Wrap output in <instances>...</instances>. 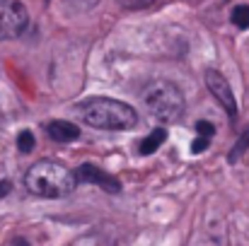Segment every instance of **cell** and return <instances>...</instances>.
I'll return each mask as SVG.
<instances>
[{"label": "cell", "instance_id": "2", "mask_svg": "<svg viewBox=\"0 0 249 246\" xmlns=\"http://www.w3.org/2000/svg\"><path fill=\"white\" fill-rule=\"evenodd\" d=\"M24 183H27V188L34 196H41V198H63V196H68V193L75 191L78 179L63 164L53 162V160H41V162L29 166V171L24 176Z\"/></svg>", "mask_w": 249, "mask_h": 246}, {"label": "cell", "instance_id": "4", "mask_svg": "<svg viewBox=\"0 0 249 246\" xmlns=\"http://www.w3.org/2000/svg\"><path fill=\"white\" fill-rule=\"evenodd\" d=\"M29 24V12L19 0H0V41L19 36Z\"/></svg>", "mask_w": 249, "mask_h": 246}, {"label": "cell", "instance_id": "12", "mask_svg": "<svg viewBox=\"0 0 249 246\" xmlns=\"http://www.w3.org/2000/svg\"><path fill=\"white\" fill-rule=\"evenodd\" d=\"M17 148H19L22 152H32V150H34V135H32L29 131H22V133L17 135Z\"/></svg>", "mask_w": 249, "mask_h": 246}, {"label": "cell", "instance_id": "5", "mask_svg": "<svg viewBox=\"0 0 249 246\" xmlns=\"http://www.w3.org/2000/svg\"><path fill=\"white\" fill-rule=\"evenodd\" d=\"M206 84H208L211 94L220 101V106L235 118V116H237V101H235V94H232L228 80H225L218 70H208V73H206Z\"/></svg>", "mask_w": 249, "mask_h": 246}, {"label": "cell", "instance_id": "6", "mask_svg": "<svg viewBox=\"0 0 249 246\" xmlns=\"http://www.w3.org/2000/svg\"><path fill=\"white\" fill-rule=\"evenodd\" d=\"M75 179H78V183H80V181L97 183V186H102V188L109 191V193H119V188H121V183H119L114 176H109L107 171H102V169L94 166V164H83L80 169H75Z\"/></svg>", "mask_w": 249, "mask_h": 246}, {"label": "cell", "instance_id": "13", "mask_svg": "<svg viewBox=\"0 0 249 246\" xmlns=\"http://www.w3.org/2000/svg\"><path fill=\"white\" fill-rule=\"evenodd\" d=\"M126 10H143V7H150L155 0H119Z\"/></svg>", "mask_w": 249, "mask_h": 246}, {"label": "cell", "instance_id": "14", "mask_svg": "<svg viewBox=\"0 0 249 246\" xmlns=\"http://www.w3.org/2000/svg\"><path fill=\"white\" fill-rule=\"evenodd\" d=\"M196 131H198V135H203V138H213V133H215L213 123H208V121H198V123H196Z\"/></svg>", "mask_w": 249, "mask_h": 246}, {"label": "cell", "instance_id": "9", "mask_svg": "<svg viewBox=\"0 0 249 246\" xmlns=\"http://www.w3.org/2000/svg\"><path fill=\"white\" fill-rule=\"evenodd\" d=\"M232 22H235V27L247 29L249 27V7L247 5H237V7L232 10Z\"/></svg>", "mask_w": 249, "mask_h": 246}, {"label": "cell", "instance_id": "8", "mask_svg": "<svg viewBox=\"0 0 249 246\" xmlns=\"http://www.w3.org/2000/svg\"><path fill=\"white\" fill-rule=\"evenodd\" d=\"M165 138H167L165 131H153V133H150V135H148V138L141 143V152H143V155H150V152H155V150H158V148L165 143Z\"/></svg>", "mask_w": 249, "mask_h": 246}, {"label": "cell", "instance_id": "11", "mask_svg": "<svg viewBox=\"0 0 249 246\" xmlns=\"http://www.w3.org/2000/svg\"><path fill=\"white\" fill-rule=\"evenodd\" d=\"M66 2V7H71L73 12H87V10H92L99 0H63Z\"/></svg>", "mask_w": 249, "mask_h": 246}, {"label": "cell", "instance_id": "7", "mask_svg": "<svg viewBox=\"0 0 249 246\" xmlns=\"http://www.w3.org/2000/svg\"><path fill=\"white\" fill-rule=\"evenodd\" d=\"M49 135L56 140V143H71V140H78L80 131L75 123H68V121H53L49 123Z\"/></svg>", "mask_w": 249, "mask_h": 246}, {"label": "cell", "instance_id": "15", "mask_svg": "<svg viewBox=\"0 0 249 246\" xmlns=\"http://www.w3.org/2000/svg\"><path fill=\"white\" fill-rule=\"evenodd\" d=\"M208 140H211V138H203V135H201L198 140H194V145H191V150H194L196 155H198V152H203V150L208 148Z\"/></svg>", "mask_w": 249, "mask_h": 246}, {"label": "cell", "instance_id": "1", "mask_svg": "<svg viewBox=\"0 0 249 246\" xmlns=\"http://www.w3.org/2000/svg\"><path fill=\"white\" fill-rule=\"evenodd\" d=\"M78 114L87 126L99 128V131H128L136 126L138 116L136 111L119 101V99H107V97H92L78 106Z\"/></svg>", "mask_w": 249, "mask_h": 246}, {"label": "cell", "instance_id": "3", "mask_svg": "<svg viewBox=\"0 0 249 246\" xmlns=\"http://www.w3.org/2000/svg\"><path fill=\"white\" fill-rule=\"evenodd\" d=\"M143 104L148 106L150 116L162 121V123L179 121L181 114H184V94L169 80L150 82L143 92Z\"/></svg>", "mask_w": 249, "mask_h": 246}, {"label": "cell", "instance_id": "16", "mask_svg": "<svg viewBox=\"0 0 249 246\" xmlns=\"http://www.w3.org/2000/svg\"><path fill=\"white\" fill-rule=\"evenodd\" d=\"M10 188H12V186H10V181H0V198H2V196H7V193H10Z\"/></svg>", "mask_w": 249, "mask_h": 246}, {"label": "cell", "instance_id": "10", "mask_svg": "<svg viewBox=\"0 0 249 246\" xmlns=\"http://www.w3.org/2000/svg\"><path fill=\"white\" fill-rule=\"evenodd\" d=\"M249 148V128L240 135V140H237V145H235V150H232V155H230V162H237L240 160V155H245Z\"/></svg>", "mask_w": 249, "mask_h": 246}]
</instances>
